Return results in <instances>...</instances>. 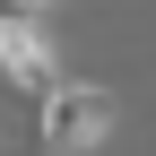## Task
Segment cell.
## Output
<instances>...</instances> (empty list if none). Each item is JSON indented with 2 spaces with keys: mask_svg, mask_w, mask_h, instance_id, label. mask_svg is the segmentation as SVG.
Here are the masks:
<instances>
[{
  "mask_svg": "<svg viewBox=\"0 0 156 156\" xmlns=\"http://www.w3.org/2000/svg\"><path fill=\"white\" fill-rule=\"evenodd\" d=\"M113 122H122L113 87H95V78H61V87L44 95V156H95V147L113 139Z\"/></svg>",
  "mask_w": 156,
  "mask_h": 156,
  "instance_id": "1",
  "label": "cell"
},
{
  "mask_svg": "<svg viewBox=\"0 0 156 156\" xmlns=\"http://www.w3.org/2000/svg\"><path fill=\"white\" fill-rule=\"evenodd\" d=\"M0 78H9L17 95H35V104L61 87V52H52L44 17H9V9H0Z\"/></svg>",
  "mask_w": 156,
  "mask_h": 156,
  "instance_id": "2",
  "label": "cell"
},
{
  "mask_svg": "<svg viewBox=\"0 0 156 156\" xmlns=\"http://www.w3.org/2000/svg\"><path fill=\"white\" fill-rule=\"evenodd\" d=\"M0 9H9V17H35V9H44V0H0Z\"/></svg>",
  "mask_w": 156,
  "mask_h": 156,
  "instance_id": "3",
  "label": "cell"
}]
</instances>
